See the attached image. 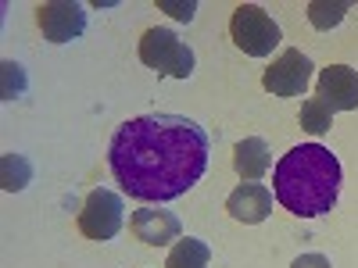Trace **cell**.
<instances>
[{
	"label": "cell",
	"instance_id": "obj_1",
	"mask_svg": "<svg viewBox=\"0 0 358 268\" xmlns=\"http://www.w3.org/2000/svg\"><path fill=\"white\" fill-rule=\"evenodd\" d=\"M108 168L133 200L169 204L201 183L208 133L183 114H136L115 129Z\"/></svg>",
	"mask_w": 358,
	"mask_h": 268
},
{
	"label": "cell",
	"instance_id": "obj_2",
	"mask_svg": "<svg viewBox=\"0 0 358 268\" xmlns=\"http://www.w3.org/2000/svg\"><path fill=\"white\" fill-rule=\"evenodd\" d=\"M273 193L297 218H322L341 197V161L322 143H301L276 161Z\"/></svg>",
	"mask_w": 358,
	"mask_h": 268
},
{
	"label": "cell",
	"instance_id": "obj_3",
	"mask_svg": "<svg viewBox=\"0 0 358 268\" xmlns=\"http://www.w3.org/2000/svg\"><path fill=\"white\" fill-rule=\"evenodd\" d=\"M140 61L158 75H172V79L194 75V50L172 29H147L140 36Z\"/></svg>",
	"mask_w": 358,
	"mask_h": 268
},
{
	"label": "cell",
	"instance_id": "obj_4",
	"mask_svg": "<svg viewBox=\"0 0 358 268\" xmlns=\"http://www.w3.org/2000/svg\"><path fill=\"white\" fill-rule=\"evenodd\" d=\"M229 36L251 57H268L280 47V25L273 22V15L262 11L258 4H241L229 18Z\"/></svg>",
	"mask_w": 358,
	"mask_h": 268
},
{
	"label": "cell",
	"instance_id": "obj_5",
	"mask_svg": "<svg viewBox=\"0 0 358 268\" xmlns=\"http://www.w3.org/2000/svg\"><path fill=\"white\" fill-rule=\"evenodd\" d=\"M126 207H122V197L97 186V190H90V197L83 200L79 207V232L86 236V240H111V236H118V229H122V215Z\"/></svg>",
	"mask_w": 358,
	"mask_h": 268
},
{
	"label": "cell",
	"instance_id": "obj_6",
	"mask_svg": "<svg viewBox=\"0 0 358 268\" xmlns=\"http://www.w3.org/2000/svg\"><path fill=\"white\" fill-rule=\"evenodd\" d=\"M312 68H315L312 57L290 47V50H283L276 61L265 68L262 86L273 97H301L305 89H308V82H312Z\"/></svg>",
	"mask_w": 358,
	"mask_h": 268
},
{
	"label": "cell",
	"instance_id": "obj_7",
	"mask_svg": "<svg viewBox=\"0 0 358 268\" xmlns=\"http://www.w3.org/2000/svg\"><path fill=\"white\" fill-rule=\"evenodd\" d=\"M36 25L50 43H72L86 29V11L83 4H72V0H50V4L36 8Z\"/></svg>",
	"mask_w": 358,
	"mask_h": 268
},
{
	"label": "cell",
	"instance_id": "obj_8",
	"mask_svg": "<svg viewBox=\"0 0 358 268\" xmlns=\"http://www.w3.org/2000/svg\"><path fill=\"white\" fill-rule=\"evenodd\" d=\"M129 232L147 247H169L172 240H183V222L172 211H162L155 204H143L129 215Z\"/></svg>",
	"mask_w": 358,
	"mask_h": 268
},
{
	"label": "cell",
	"instance_id": "obj_9",
	"mask_svg": "<svg viewBox=\"0 0 358 268\" xmlns=\"http://www.w3.org/2000/svg\"><path fill=\"white\" fill-rule=\"evenodd\" d=\"M315 97L330 111H355L358 107V72L351 65H330L315 79Z\"/></svg>",
	"mask_w": 358,
	"mask_h": 268
},
{
	"label": "cell",
	"instance_id": "obj_10",
	"mask_svg": "<svg viewBox=\"0 0 358 268\" xmlns=\"http://www.w3.org/2000/svg\"><path fill=\"white\" fill-rule=\"evenodd\" d=\"M226 211L233 222L244 225H258L273 215V193H268L262 183H241L229 197H226Z\"/></svg>",
	"mask_w": 358,
	"mask_h": 268
},
{
	"label": "cell",
	"instance_id": "obj_11",
	"mask_svg": "<svg viewBox=\"0 0 358 268\" xmlns=\"http://www.w3.org/2000/svg\"><path fill=\"white\" fill-rule=\"evenodd\" d=\"M268 165H273V151H268V143L262 136H248L233 147V168L244 183H258L268 172Z\"/></svg>",
	"mask_w": 358,
	"mask_h": 268
},
{
	"label": "cell",
	"instance_id": "obj_12",
	"mask_svg": "<svg viewBox=\"0 0 358 268\" xmlns=\"http://www.w3.org/2000/svg\"><path fill=\"white\" fill-rule=\"evenodd\" d=\"M208 261H212L208 244L194 240V236H183V240H176V247L169 251L165 268H208Z\"/></svg>",
	"mask_w": 358,
	"mask_h": 268
},
{
	"label": "cell",
	"instance_id": "obj_13",
	"mask_svg": "<svg viewBox=\"0 0 358 268\" xmlns=\"http://www.w3.org/2000/svg\"><path fill=\"white\" fill-rule=\"evenodd\" d=\"M348 8H351L348 0H312V4H308V22L319 29V33H326V29L341 25Z\"/></svg>",
	"mask_w": 358,
	"mask_h": 268
},
{
	"label": "cell",
	"instance_id": "obj_14",
	"mask_svg": "<svg viewBox=\"0 0 358 268\" xmlns=\"http://www.w3.org/2000/svg\"><path fill=\"white\" fill-rule=\"evenodd\" d=\"M330 126H334V111L326 107L319 97H312V100L301 104V129H305V133L322 136V133H330Z\"/></svg>",
	"mask_w": 358,
	"mask_h": 268
},
{
	"label": "cell",
	"instance_id": "obj_15",
	"mask_svg": "<svg viewBox=\"0 0 358 268\" xmlns=\"http://www.w3.org/2000/svg\"><path fill=\"white\" fill-rule=\"evenodd\" d=\"M0 168H4V190H8V193H15V190H25L29 175H33V168H29V161H25L22 154H8Z\"/></svg>",
	"mask_w": 358,
	"mask_h": 268
},
{
	"label": "cell",
	"instance_id": "obj_16",
	"mask_svg": "<svg viewBox=\"0 0 358 268\" xmlns=\"http://www.w3.org/2000/svg\"><path fill=\"white\" fill-rule=\"evenodd\" d=\"M158 11H169L179 22H190L197 15V4H176V0H158Z\"/></svg>",
	"mask_w": 358,
	"mask_h": 268
},
{
	"label": "cell",
	"instance_id": "obj_17",
	"mask_svg": "<svg viewBox=\"0 0 358 268\" xmlns=\"http://www.w3.org/2000/svg\"><path fill=\"white\" fill-rule=\"evenodd\" d=\"M290 268H334V265H330V258H322V254H301Z\"/></svg>",
	"mask_w": 358,
	"mask_h": 268
}]
</instances>
